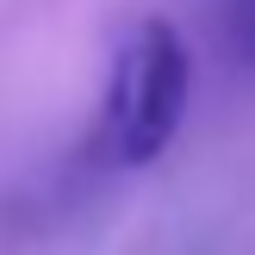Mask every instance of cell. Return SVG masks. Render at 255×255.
<instances>
[{
	"instance_id": "7a4b0ae2",
	"label": "cell",
	"mask_w": 255,
	"mask_h": 255,
	"mask_svg": "<svg viewBox=\"0 0 255 255\" xmlns=\"http://www.w3.org/2000/svg\"><path fill=\"white\" fill-rule=\"evenodd\" d=\"M218 37L237 69L255 75V0H218Z\"/></svg>"
},
{
	"instance_id": "6da1fadb",
	"label": "cell",
	"mask_w": 255,
	"mask_h": 255,
	"mask_svg": "<svg viewBox=\"0 0 255 255\" xmlns=\"http://www.w3.org/2000/svg\"><path fill=\"white\" fill-rule=\"evenodd\" d=\"M187 106V50L168 19H137L112 44L106 69V112H100V143L119 168H143L168 149Z\"/></svg>"
}]
</instances>
